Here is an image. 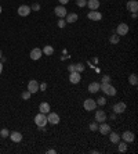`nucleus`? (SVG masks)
Segmentation results:
<instances>
[{
	"mask_svg": "<svg viewBox=\"0 0 138 154\" xmlns=\"http://www.w3.org/2000/svg\"><path fill=\"white\" fill-rule=\"evenodd\" d=\"M68 69H69V72H73L75 71V64H71L69 67H68Z\"/></svg>",
	"mask_w": 138,
	"mask_h": 154,
	"instance_id": "38",
	"label": "nucleus"
},
{
	"mask_svg": "<svg viewBox=\"0 0 138 154\" xmlns=\"http://www.w3.org/2000/svg\"><path fill=\"white\" fill-rule=\"evenodd\" d=\"M31 7L29 6H26V4H22V6H19L18 7V14L21 15V17H28L29 14H31Z\"/></svg>",
	"mask_w": 138,
	"mask_h": 154,
	"instance_id": "10",
	"label": "nucleus"
},
{
	"mask_svg": "<svg viewBox=\"0 0 138 154\" xmlns=\"http://www.w3.org/2000/svg\"><path fill=\"white\" fill-rule=\"evenodd\" d=\"M128 82H130V85H133V86H135L138 83V78H137V75L135 74H131L130 76H128Z\"/></svg>",
	"mask_w": 138,
	"mask_h": 154,
	"instance_id": "26",
	"label": "nucleus"
},
{
	"mask_svg": "<svg viewBox=\"0 0 138 154\" xmlns=\"http://www.w3.org/2000/svg\"><path fill=\"white\" fill-rule=\"evenodd\" d=\"M35 124L39 126V128H44V126L48 124V122H47V115L43 114V112H39V114L35 117Z\"/></svg>",
	"mask_w": 138,
	"mask_h": 154,
	"instance_id": "2",
	"label": "nucleus"
},
{
	"mask_svg": "<svg viewBox=\"0 0 138 154\" xmlns=\"http://www.w3.org/2000/svg\"><path fill=\"white\" fill-rule=\"evenodd\" d=\"M87 17H89V20H91V21H101L102 20V14L99 13L98 10H94V11H90L89 14H87Z\"/></svg>",
	"mask_w": 138,
	"mask_h": 154,
	"instance_id": "9",
	"label": "nucleus"
},
{
	"mask_svg": "<svg viewBox=\"0 0 138 154\" xmlns=\"http://www.w3.org/2000/svg\"><path fill=\"white\" fill-rule=\"evenodd\" d=\"M79 20V15L76 14V13H69V14H66V24H75V22Z\"/></svg>",
	"mask_w": 138,
	"mask_h": 154,
	"instance_id": "18",
	"label": "nucleus"
},
{
	"mask_svg": "<svg viewBox=\"0 0 138 154\" xmlns=\"http://www.w3.org/2000/svg\"><path fill=\"white\" fill-rule=\"evenodd\" d=\"M95 103L98 104V106H105V104H106V99H105V97H98Z\"/></svg>",
	"mask_w": 138,
	"mask_h": 154,
	"instance_id": "29",
	"label": "nucleus"
},
{
	"mask_svg": "<svg viewBox=\"0 0 138 154\" xmlns=\"http://www.w3.org/2000/svg\"><path fill=\"white\" fill-rule=\"evenodd\" d=\"M54 13H55V15L57 17H60V18H64V17H66V14H68V10L65 8V6H57V7L54 8Z\"/></svg>",
	"mask_w": 138,
	"mask_h": 154,
	"instance_id": "7",
	"label": "nucleus"
},
{
	"mask_svg": "<svg viewBox=\"0 0 138 154\" xmlns=\"http://www.w3.org/2000/svg\"><path fill=\"white\" fill-rule=\"evenodd\" d=\"M122 139L126 142V143H133L135 139V135L131 131H126V132H123V135H122Z\"/></svg>",
	"mask_w": 138,
	"mask_h": 154,
	"instance_id": "8",
	"label": "nucleus"
},
{
	"mask_svg": "<svg viewBox=\"0 0 138 154\" xmlns=\"http://www.w3.org/2000/svg\"><path fill=\"white\" fill-rule=\"evenodd\" d=\"M0 14H1V6H0Z\"/></svg>",
	"mask_w": 138,
	"mask_h": 154,
	"instance_id": "43",
	"label": "nucleus"
},
{
	"mask_svg": "<svg viewBox=\"0 0 138 154\" xmlns=\"http://www.w3.org/2000/svg\"><path fill=\"white\" fill-rule=\"evenodd\" d=\"M89 128H90V131H91V132H95L97 129H98V124H97V121L95 122H91Z\"/></svg>",
	"mask_w": 138,
	"mask_h": 154,
	"instance_id": "31",
	"label": "nucleus"
},
{
	"mask_svg": "<svg viewBox=\"0 0 138 154\" xmlns=\"http://www.w3.org/2000/svg\"><path fill=\"white\" fill-rule=\"evenodd\" d=\"M110 82V78L108 75H104L102 76V83H109Z\"/></svg>",
	"mask_w": 138,
	"mask_h": 154,
	"instance_id": "36",
	"label": "nucleus"
},
{
	"mask_svg": "<svg viewBox=\"0 0 138 154\" xmlns=\"http://www.w3.org/2000/svg\"><path fill=\"white\" fill-rule=\"evenodd\" d=\"M80 81H81L80 72L73 71V72H71V74H69V82H71V83H73V85H78Z\"/></svg>",
	"mask_w": 138,
	"mask_h": 154,
	"instance_id": "6",
	"label": "nucleus"
},
{
	"mask_svg": "<svg viewBox=\"0 0 138 154\" xmlns=\"http://www.w3.org/2000/svg\"><path fill=\"white\" fill-rule=\"evenodd\" d=\"M47 89V83L46 82H42L39 83V90H42V92H44V90Z\"/></svg>",
	"mask_w": 138,
	"mask_h": 154,
	"instance_id": "35",
	"label": "nucleus"
},
{
	"mask_svg": "<svg viewBox=\"0 0 138 154\" xmlns=\"http://www.w3.org/2000/svg\"><path fill=\"white\" fill-rule=\"evenodd\" d=\"M1 57H3V51L0 50V58H1Z\"/></svg>",
	"mask_w": 138,
	"mask_h": 154,
	"instance_id": "42",
	"label": "nucleus"
},
{
	"mask_svg": "<svg viewBox=\"0 0 138 154\" xmlns=\"http://www.w3.org/2000/svg\"><path fill=\"white\" fill-rule=\"evenodd\" d=\"M119 153H126V151H127V143H126V142H120V140H119Z\"/></svg>",
	"mask_w": 138,
	"mask_h": 154,
	"instance_id": "24",
	"label": "nucleus"
},
{
	"mask_svg": "<svg viewBox=\"0 0 138 154\" xmlns=\"http://www.w3.org/2000/svg\"><path fill=\"white\" fill-rule=\"evenodd\" d=\"M83 107H84L86 111H94L97 108V103L94 99H86L84 103H83Z\"/></svg>",
	"mask_w": 138,
	"mask_h": 154,
	"instance_id": "3",
	"label": "nucleus"
},
{
	"mask_svg": "<svg viewBox=\"0 0 138 154\" xmlns=\"http://www.w3.org/2000/svg\"><path fill=\"white\" fill-rule=\"evenodd\" d=\"M47 122L51 124V125H57V124H60V115H58L57 112L50 111L48 114H47Z\"/></svg>",
	"mask_w": 138,
	"mask_h": 154,
	"instance_id": "4",
	"label": "nucleus"
},
{
	"mask_svg": "<svg viewBox=\"0 0 138 154\" xmlns=\"http://www.w3.org/2000/svg\"><path fill=\"white\" fill-rule=\"evenodd\" d=\"M84 64L83 63H78V64H75V71L76 72H81V71H84Z\"/></svg>",
	"mask_w": 138,
	"mask_h": 154,
	"instance_id": "27",
	"label": "nucleus"
},
{
	"mask_svg": "<svg viewBox=\"0 0 138 154\" xmlns=\"http://www.w3.org/2000/svg\"><path fill=\"white\" fill-rule=\"evenodd\" d=\"M131 17H133V20H137V17H138L137 13H133V15H131Z\"/></svg>",
	"mask_w": 138,
	"mask_h": 154,
	"instance_id": "40",
	"label": "nucleus"
},
{
	"mask_svg": "<svg viewBox=\"0 0 138 154\" xmlns=\"http://www.w3.org/2000/svg\"><path fill=\"white\" fill-rule=\"evenodd\" d=\"M58 2L61 3V6H65V4L69 3V0H58Z\"/></svg>",
	"mask_w": 138,
	"mask_h": 154,
	"instance_id": "37",
	"label": "nucleus"
},
{
	"mask_svg": "<svg viewBox=\"0 0 138 154\" xmlns=\"http://www.w3.org/2000/svg\"><path fill=\"white\" fill-rule=\"evenodd\" d=\"M57 25H58V28L62 29V28H65V25H66V21H64V18H60V21H58Z\"/></svg>",
	"mask_w": 138,
	"mask_h": 154,
	"instance_id": "33",
	"label": "nucleus"
},
{
	"mask_svg": "<svg viewBox=\"0 0 138 154\" xmlns=\"http://www.w3.org/2000/svg\"><path fill=\"white\" fill-rule=\"evenodd\" d=\"M98 131L101 135H108L110 132V125L106 122H101V125H98Z\"/></svg>",
	"mask_w": 138,
	"mask_h": 154,
	"instance_id": "15",
	"label": "nucleus"
},
{
	"mask_svg": "<svg viewBox=\"0 0 138 154\" xmlns=\"http://www.w3.org/2000/svg\"><path fill=\"white\" fill-rule=\"evenodd\" d=\"M31 10L32 11H39L40 10V4L39 3H33L32 6H31Z\"/></svg>",
	"mask_w": 138,
	"mask_h": 154,
	"instance_id": "34",
	"label": "nucleus"
},
{
	"mask_svg": "<svg viewBox=\"0 0 138 154\" xmlns=\"http://www.w3.org/2000/svg\"><path fill=\"white\" fill-rule=\"evenodd\" d=\"M128 33V25L127 24H124V22H122V24H119L116 28V35L119 36H124Z\"/></svg>",
	"mask_w": 138,
	"mask_h": 154,
	"instance_id": "5",
	"label": "nucleus"
},
{
	"mask_svg": "<svg viewBox=\"0 0 138 154\" xmlns=\"http://www.w3.org/2000/svg\"><path fill=\"white\" fill-rule=\"evenodd\" d=\"M119 40H120V36H119V35H116V33H113V35H110L109 42L112 43V45H119Z\"/></svg>",
	"mask_w": 138,
	"mask_h": 154,
	"instance_id": "25",
	"label": "nucleus"
},
{
	"mask_svg": "<svg viewBox=\"0 0 138 154\" xmlns=\"http://www.w3.org/2000/svg\"><path fill=\"white\" fill-rule=\"evenodd\" d=\"M8 135H10V132H8V129L3 128L1 131H0V136H1V137H8Z\"/></svg>",
	"mask_w": 138,
	"mask_h": 154,
	"instance_id": "30",
	"label": "nucleus"
},
{
	"mask_svg": "<svg viewBox=\"0 0 138 154\" xmlns=\"http://www.w3.org/2000/svg\"><path fill=\"white\" fill-rule=\"evenodd\" d=\"M47 153H48V154H55V153H57V151H55V150H48V151H47Z\"/></svg>",
	"mask_w": 138,
	"mask_h": 154,
	"instance_id": "41",
	"label": "nucleus"
},
{
	"mask_svg": "<svg viewBox=\"0 0 138 154\" xmlns=\"http://www.w3.org/2000/svg\"><path fill=\"white\" fill-rule=\"evenodd\" d=\"M42 54H43V51H42V49H39V47H35V49H32L31 50V60H39V58H42Z\"/></svg>",
	"mask_w": 138,
	"mask_h": 154,
	"instance_id": "11",
	"label": "nucleus"
},
{
	"mask_svg": "<svg viewBox=\"0 0 138 154\" xmlns=\"http://www.w3.org/2000/svg\"><path fill=\"white\" fill-rule=\"evenodd\" d=\"M76 4H78V7H86L87 0H76Z\"/></svg>",
	"mask_w": 138,
	"mask_h": 154,
	"instance_id": "32",
	"label": "nucleus"
},
{
	"mask_svg": "<svg viewBox=\"0 0 138 154\" xmlns=\"http://www.w3.org/2000/svg\"><path fill=\"white\" fill-rule=\"evenodd\" d=\"M106 118H108V115H106V112L104 111V110H97L95 111V121L97 122H105Z\"/></svg>",
	"mask_w": 138,
	"mask_h": 154,
	"instance_id": "13",
	"label": "nucleus"
},
{
	"mask_svg": "<svg viewBox=\"0 0 138 154\" xmlns=\"http://www.w3.org/2000/svg\"><path fill=\"white\" fill-rule=\"evenodd\" d=\"M43 54H46V56H51V54L54 53V47L50 46V45H46V46L43 47Z\"/></svg>",
	"mask_w": 138,
	"mask_h": 154,
	"instance_id": "23",
	"label": "nucleus"
},
{
	"mask_svg": "<svg viewBox=\"0 0 138 154\" xmlns=\"http://www.w3.org/2000/svg\"><path fill=\"white\" fill-rule=\"evenodd\" d=\"M126 7L130 13H137L138 11V2L137 0H128L127 4H126Z\"/></svg>",
	"mask_w": 138,
	"mask_h": 154,
	"instance_id": "12",
	"label": "nucleus"
},
{
	"mask_svg": "<svg viewBox=\"0 0 138 154\" xmlns=\"http://www.w3.org/2000/svg\"><path fill=\"white\" fill-rule=\"evenodd\" d=\"M109 140H110V142H112L113 144H117V143H119V140H120V136H119V133L109 132Z\"/></svg>",
	"mask_w": 138,
	"mask_h": 154,
	"instance_id": "20",
	"label": "nucleus"
},
{
	"mask_svg": "<svg viewBox=\"0 0 138 154\" xmlns=\"http://www.w3.org/2000/svg\"><path fill=\"white\" fill-rule=\"evenodd\" d=\"M99 4H101L99 0H87V4H86V6H87L91 11H94V10H98L99 8Z\"/></svg>",
	"mask_w": 138,
	"mask_h": 154,
	"instance_id": "17",
	"label": "nucleus"
},
{
	"mask_svg": "<svg viewBox=\"0 0 138 154\" xmlns=\"http://www.w3.org/2000/svg\"><path fill=\"white\" fill-rule=\"evenodd\" d=\"M10 139L13 140V142H15V143H19L22 140V133L21 132H11L10 133Z\"/></svg>",
	"mask_w": 138,
	"mask_h": 154,
	"instance_id": "19",
	"label": "nucleus"
},
{
	"mask_svg": "<svg viewBox=\"0 0 138 154\" xmlns=\"http://www.w3.org/2000/svg\"><path fill=\"white\" fill-rule=\"evenodd\" d=\"M1 72H3V63L0 61V74H1Z\"/></svg>",
	"mask_w": 138,
	"mask_h": 154,
	"instance_id": "39",
	"label": "nucleus"
},
{
	"mask_svg": "<svg viewBox=\"0 0 138 154\" xmlns=\"http://www.w3.org/2000/svg\"><path fill=\"white\" fill-rule=\"evenodd\" d=\"M28 90L31 93H36V92H39V82L37 81H29L28 83Z\"/></svg>",
	"mask_w": 138,
	"mask_h": 154,
	"instance_id": "16",
	"label": "nucleus"
},
{
	"mask_svg": "<svg viewBox=\"0 0 138 154\" xmlns=\"http://www.w3.org/2000/svg\"><path fill=\"white\" fill-rule=\"evenodd\" d=\"M89 92L90 93H97V92H99V83L91 82L89 85Z\"/></svg>",
	"mask_w": 138,
	"mask_h": 154,
	"instance_id": "22",
	"label": "nucleus"
},
{
	"mask_svg": "<svg viewBox=\"0 0 138 154\" xmlns=\"http://www.w3.org/2000/svg\"><path fill=\"white\" fill-rule=\"evenodd\" d=\"M31 92H29V90H26V92H22V94H21V97L22 99H24V100H29V99H31Z\"/></svg>",
	"mask_w": 138,
	"mask_h": 154,
	"instance_id": "28",
	"label": "nucleus"
},
{
	"mask_svg": "<svg viewBox=\"0 0 138 154\" xmlns=\"http://www.w3.org/2000/svg\"><path fill=\"white\" fill-rule=\"evenodd\" d=\"M99 90H102L106 96H115V94H116V88L112 86L110 83H102V85H99Z\"/></svg>",
	"mask_w": 138,
	"mask_h": 154,
	"instance_id": "1",
	"label": "nucleus"
},
{
	"mask_svg": "<svg viewBox=\"0 0 138 154\" xmlns=\"http://www.w3.org/2000/svg\"><path fill=\"white\" fill-rule=\"evenodd\" d=\"M39 111L43 112V114H48L50 112V104L48 103H40Z\"/></svg>",
	"mask_w": 138,
	"mask_h": 154,
	"instance_id": "21",
	"label": "nucleus"
},
{
	"mask_svg": "<svg viewBox=\"0 0 138 154\" xmlns=\"http://www.w3.org/2000/svg\"><path fill=\"white\" fill-rule=\"evenodd\" d=\"M124 111H126V104H124L123 101H119V103H116L113 106V112L115 114H123Z\"/></svg>",
	"mask_w": 138,
	"mask_h": 154,
	"instance_id": "14",
	"label": "nucleus"
}]
</instances>
